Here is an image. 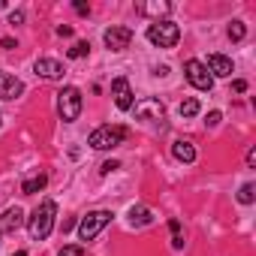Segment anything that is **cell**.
<instances>
[{
  "instance_id": "obj_1",
  "label": "cell",
  "mask_w": 256,
  "mask_h": 256,
  "mask_svg": "<svg viewBox=\"0 0 256 256\" xmlns=\"http://www.w3.org/2000/svg\"><path fill=\"white\" fill-rule=\"evenodd\" d=\"M54 217H58V205H54L52 199H46V202L34 211V217L28 220L30 238H34V241H46V238L52 235V229H54Z\"/></svg>"
},
{
  "instance_id": "obj_2",
  "label": "cell",
  "mask_w": 256,
  "mask_h": 256,
  "mask_svg": "<svg viewBox=\"0 0 256 256\" xmlns=\"http://www.w3.org/2000/svg\"><path fill=\"white\" fill-rule=\"evenodd\" d=\"M126 136H130V130H126V126H118V124H102V126H96V130L90 133L88 145H90L94 151H112V148L124 145V142H126Z\"/></svg>"
},
{
  "instance_id": "obj_3",
  "label": "cell",
  "mask_w": 256,
  "mask_h": 256,
  "mask_svg": "<svg viewBox=\"0 0 256 256\" xmlns=\"http://www.w3.org/2000/svg\"><path fill=\"white\" fill-rule=\"evenodd\" d=\"M178 40H181V28L172 22H154L148 28V42L157 48H175Z\"/></svg>"
},
{
  "instance_id": "obj_4",
  "label": "cell",
  "mask_w": 256,
  "mask_h": 256,
  "mask_svg": "<svg viewBox=\"0 0 256 256\" xmlns=\"http://www.w3.org/2000/svg\"><path fill=\"white\" fill-rule=\"evenodd\" d=\"M58 112H60V118L66 124L78 120V114H82V94H78V88H64L58 94Z\"/></svg>"
},
{
  "instance_id": "obj_5",
  "label": "cell",
  "mask_w": 256,
  "mask_h": 256,
  "mask_svg": "<svg viewBox=\"0 0 256 256\" xmlns=\"http://www.w3.org/2000/svg\"><path fill=\"white\" fill-rule=\"evenodd\" d=\"M112 211H90L88 217H82V223H78V235H82V241H94L108 223H112Z\"/></svg>"
},
{
  "instance_id": "obj_6",
  "label": "cell",
  "mask_w": 256,
  "mask_h": 256,
  "mask_svg": "<svg viewBox=\"0 0 256 256\" xmlns=\"http://www.w3.org/2000/svg\"><path fill=\"white\" fill-rule=\"evenodd\" d=\"M184 70H187V82H190L196 90H211V88H214V78H211V72L205 70V64H199V60H187Z\"/></svg>"
},
{
  "instance_id": "obj_7",
  "label": "cell",
  "mask_w": 256,
  "mask_h": 256,
  "mask_svg": "<svg viewBox=\"0 0 256 256\" xmlns=\"http://www.w3.org/2000/svg\"><path fill=\"white\" fill-rule=\"evenodd\" d=\"M102 40H106V46L112 52H124V48H130V42H133V30L130 28H108L102 34Z\"/></svg>"
},
{
  "instance_id": "obj_8",
  "label": "cell",
  "mask_w": 256,
  "mask_h": 256,
  "mask_svg": "<svg viewBox=\"0 0 256 256\" xmlns=\"http://www.w3.org/2000/svg\"><path fill=\"white\" fill-rule=\"evenodd\" d=\"M112 96H114V106L120 112H130L133 108V90H130V82H126L124 76L112 82Z\"/></svg>"
},
{
  "instance_id": "obj_9",
  "label": "cell",
  "mask_w": 256,
  "mask_h": 256,
  "mask_svg": "<svg viewBox=\"0 0 256 256\" xmlns=\"http://www.w3.org/2000/svg\"><path fill=\"white\" fill-rule=\"evenodd\" d=\"M163 114H166V108H163V102L160 100H142V102H136V118L139 120H163Z\"/></svg>"
},
{
  "instance_id": "obj_10",
  "label": "cell",
  "mask_w": 256,
  "mask_h": 256,
  "mask_svg": "<svg viewBox=\"0 0 256 256\" xmlns=\"http://www.w3.org/2000/svg\"><path fill=\"white\" fill-rule=\"evenodd\" d=\"M24 94V82L10 76V72H0V100H16Z\"/></svg>"
},
{
  "instance_id": "obj_11",
  "label": "cell",
  "mask_w": 256,
  "mask_h": 256,
  "mask_svg": "<svg viewBox=\"0 0 256 256\" xmlns=\"http://www.w3.org/2000/svg\"><path fill=\"white\" fill-rule=\"evenodd\" d=\"M24 211L22 208H10L6 214H0V235H6V232H16V229H22L24 226Z\"/></svg>"
},
{
  "instance_id": "obj_12",
  "label": "cell",
  "mask_w": 256,
  "mask_h": 256,
  "mask_svg": "<svg viewBox=\"0 0 256 256\" xmlns=\"http://www.w3.org/2000/svg\"><path fill=\"white\" fill-rule=\"evenodd\" d=\"M34 70H36V76H42V78H52V82L64 76V66H60V60H54V58H40Z\"/></svg>"
},
{
  "instance_id": "obj_13",
  "label": "cell",
  "mask_w": 256,
  "mask_h": 256,
  "mask_svg": "<svg viewBox=\"0 0 256 256\" xmlns=\"http://www.w3.org/2000/svg\"><path fill=\"white\" fill-rule=\"evenodd\" d=\"M205 70H211L214 76H220V78H229L232 76V60L229 58H223V54H208V66ZM211 76V78H214Z\"/></svg>"
},
{
  "instance_id": "obj_14",
  "label": "cell",
  "mask_w": 256,
  "mask_h": 256,
  "mask_svg": "<svg viewBox=\"0 0 256 256\" xmlns=\"http://www.w3.org/2000/svg\"><path fill=\"white\" fill-rule=\"evenodd\" d=\"M172 154H175V160H181V163H193V160H196L193 142H184V139H178V142L172 145Z\"/></svg>"
},
{
  "instance_id": "obj_15",
  "label": "cell",
  "mask_w": 256,
  "mask_h": 256,
  "mask_svg": "<svg viewBox=\"0 0 256 256\" xmlns=\"http://www.w3.org/2000/svg\"><path fill=\"white\" fill-rule=\"evenodd\" d=\"M148 223H154V211L145 205H133L130 208V226H148Z\"/></svg>"
},
{
  "instance_id": "obj_16",
  "label": "cell",
  "mask_w": 256,
  "mask_h": 256,
  "mask_svg": "<svg viewBox=\"0 0 256 256\" xmlns=\"http://www.w3.org/2000/svg\"><path fill=\"white\" fill-rule=\"evenodd\" d=\"M46 184H48V175H42V172H40V175H30V178L22 184V193H24V196H34V193H40Z\"/></svg>"
},
{
  "instance_id": "obj_17",
  "label": "cell",
  "mask_w": 256,
  "mask_h": 256,
  "mask_svg": "<svg viewBox=\"0 0 256 256\" xmlns=\"http://www.w3.org/2000/svg\"><path fill=\"white\" fill-rule=\"evenodd\" d=\"M169 232H172V247L175 250H184V232H181V223L178 220H169Z\"/></svg>"
},
{
  "instance_id": "obj_18",
  "label": "cell",
  "mask_w": 256,
  "mask_h": 256,
  "mask_svg": "<svg viewBox=\"0 0 256 256\" xmlns=\"http://www.w3.org/2000/svg\"><path fill=\"white\" fill-rule=\"evenodd\" d=\"M199 108H202V106H199V100H193V96H190V100H184V102H181V108H178V112H181V118H196V114H199Z\"/></svg>"
},
{
  "instance_id": "obj_19",
  "label": "cell",
  "mask_w": 256,
  "mask_h": 256,
  "mask_svg": "<svg viewBox=\"0 0 256 256\" xmlns=\"http://www.w3.org/2000/svg\"><path fill=\"white\" fill-rule=\"evenodd\" d=\"M253 193H256V187H253V184H244V187L238 190V202H241V205H253V199H256Z\"/></svg>"
},
{
  "instance_id": "obj_20",
  "label": "cell",
  "mask_w": 256,
  "mask_h": 256,
  "mask_svg": "<svg viewBox=\"0 0 256 256\" xmlns=\"http://www.w3.org/2000/svg\"><path fill=\"white\" fill-rule=\"evenodd\" d=\"M88 52H90V42H76L66 54H70L72 60H78V58H88Z\"/></svg>"
},
{
  "instance_id": "obj_21",
  "label": "cell",
  "mask_w": 256,
  "mask_h": 256,
  "mask_svg": "<svg viewBox=\"0 0 256 256\" xmlns=\"http://www.w3.org/2000/svg\"><path fill=\"white\" fill-rule=\"evenodd\" d=\"M244 34H247V28H244V22H232L229 24V40H244Z\"/></svg>"
},
{
  "instance_id": "obj_22",
  "label": "cell",
  "mask_w": 256,
  "mask_h": 256,
  "mask_svg": "<svg viewBox=\"0 0 256 256\" xmlns=\"http://www.w3.org/2000/svg\"><path fill=\"white\" fill-rule=\"evenodd\" d=\"M172 6L169 4H151V6H142V12H148V16H160V12H169Z\"/></svg>"
},
{
  "instance_id": "obj_23",
  "label": "cell",
  "mask_w": 256,
  "mask_h": 256,
  "mask_svg": "<svg viewBox=\"0 0 256 256\" xmlns=\"http://www.w3.org/2000/svg\"><path fill=\"white\" fill-rule=\"evenodd\" d=\"M58 256H84V247H82V244H70V247H64Z\"/></svg>"
},
{
  "instance_id": "obj_24",
  "label": "cell",
  "mask_w": 256,
  "mask_h": 256,
  "mask_svg": "<svg viewBox=\"0 0 256 256\" xmlns=\"http://www.w3.org/2000/svg\"><path fill=\"white\" fill-rule=\"evenodd\" d=\"M72 6H76V12H78V16H90V6L84 4V0H76Z\"/></svg>"
},
{
  "instance_id": "obj_25",
  "label": "cell",
  "mask_w": 256,
  "mask_h": 256,
  "mask_svg": "<svg viewBox=\"0 0 256 256\" xmlns=\"http://www.w3.org/2000/svg\"><path fill=\"white\" fill-rule=\"evenodd\" d=\"M114 169H120V163H114V160H108V163H102V166H100V172H102V175H108V172H114Z\"/></svg>"
},
{
  "instance_id": "obj_26",
  "label": "cell",
  "mask_w": 256,
  "mask_h": 256,
  "mask_svg": "<svg viewBox=\"0 0 256 256\" xmlns=\"http://www.w3.org/2000/svg\"><path fill=\"white\" fill-rule=\"evenodd\" d=\"M220 118H223V114H220V112H211V114H208V120H205V124H208V126H217V124H220Z\"/></svg>"
},
{
  "instance_id": "obj_27",
  "label": "cell",
  "mask_w": 256,
  "mask_h": 256,
  "mask_svg": "<svg viewBox=\"0 0 256 256\" xmlns=\"http://www.w3.org/2000/svg\"><path fill=\"white\" fill-rule=\"evenodd\" d=\"M232 90H235V94H244V90H247V82H244V78H238V82L232 84Z\"/></svg>"
},
{
  "instance_id": "obj_28",
  "label": "cell",
  "mask_w": 256,
  "mask_h": 256,
  "mask_svg": "<svg viewBox=\"0 0 256 256\" xmlns=\"http://www.w3.org/2000/svg\"><path fill=\"white\" fill-rule=\"evenodd\" d=\"M22 22H24V12H12L10 16V24H22Z\"/></svg>"
},
{
  "instance_id": "obj_29",
  "label": "cell",
  "mask_w": 256,
  "mask_h": 256,
  "mask_svg": "<svg viewBox=\"0 0 256 256\" xmlns=\"http://www.w3.org/2000/svg\"><path fill=\"white\" fill-rule=\"evenodd\" d=\"M58 36H72V28H70V24H60V28H58Z\"/></svg>"
},
{
  "instance_id": "obj_30",
  "label": "cell",
  "mask_w": 256,
  "mask_h": 256,
  "mask_svg": "<svg viewBox=\"0 0 256 256\" xmlns=\"http://www.w3.org/2000/svg\"><path fill=\"white\" fill-rule=\"evenodd\" d=\"M0 48H16V40H10V36H4V40H0Z\"/></svg>"
},
{
  "instance_id": "obj_31",
  "label": "cell",
  "mask_w": 256,
  "mask_h": 256,
  "mask_svg": "<svg viewBox=\"0 0 256 256\" xmlns=\"http://www.w3.org/2000/svg\"><path fill=\"white\" fill-rule=\"evenodd\" d=\"M247 166H256V148L247 151Z\"/></svg>"
},
{
  "instance_id": "obj_32",
  "label": "cell",
  "mask_w": 256,
  "mask_h": 256,
  "mask_svg": "<svg viewBox=\"0 0 256 256\" xmlns=\"http://www.w3.org/2000/svg\"><path fill=\"white\" fill-rule=\"evenodd\" d=\"M12 256H28V253H24V250H18V253H12Z\"/></svg>"
}]
</instances>
